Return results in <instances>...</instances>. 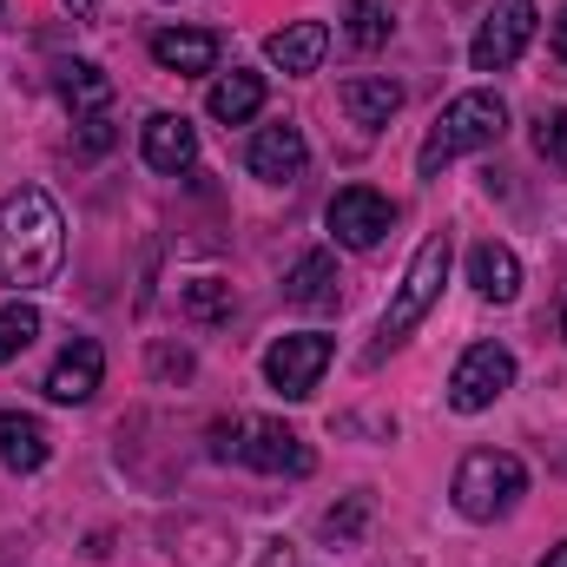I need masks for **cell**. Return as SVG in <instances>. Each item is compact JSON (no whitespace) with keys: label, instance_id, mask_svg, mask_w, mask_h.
<instances>
[{"label":"cell","instance_id":"obj_22","mask_svg":"<svg viewBox=\"0 0 567 567\" xmlns=\"http://www.w3.org/2000/svg\"><path fill=\"white\" fill-rule=\"evenodd\" d=\"M178 303H185V317H192V323H225L238 297H231V284H225V278H192Z\"/></svg>","mask_w":567,"mask_h":567},{"label":"cell","instance_id":"obj_8","mask_svg":"<svg viewBox=\"0 0 567 567\" xmlns=\"http://www.w3.org/2000/svg\"><path fill=\"white\" fill-rule=\"evenodd\" d=\"M323 225L337 231V245H350V251H377L383 231L396 225V205H390L383 192H370V185H343V192L330 198Z\"/></svg>","mask_w":567,"mask_h":567},{"label":"cell","instance_id":"obj_2","mask_svg":"<svg viewBox=\"0 0 567 567\" xmlns=\"http://www.w3.org/2000/svg\"><path fill=\"white\" fill-rule=\"evenodd\" d=\"M502 133H508V100H502V93H488V86H475V93H462V100H449V106L435 113L423 152H416V172L435 178L442 165H455L462 152L495 145Z\"/></svg>","mask_w":567,"mask_h":567},{"label":"cell","instance_id":"obj_17","mask_svg":"<svg viewBox=\"0 0 567 567\" xmlns=\"http://www.w3.org/2000/svg\"><path fill=\"white\" fill-rule=\"evenodd\" d=\"M343 113L363 126V133H377V126H390L396 120V106H403V86L396 80H383V73H357V80H343Z\"/></svg>","mask_w":567,"mask_h":567},{"label":"cell","instance_id":"obj_21","mask_svg":"<svg viewBox=\"0 0 567 567\" xmlns=\"http://www.w3.org/2000/svg\"><path fill=\"white\" fill-rule=\"evenodd\" d=\"M396 33V0H350V47L377 53Z\"/></svg>","mask_w":567,"mask_h":567},{"label":"cell","instance_id":"obj_18","mask_svg":"<svg viewBox=\"0 0 567 567\" xmlns=\"http://www.w3.org/2000/svg\"><path fill=\"white\" fill-rule=\"evenodd\" d=\"M468 284H475L488 303H515V297H522V258H515L508 245L482 238V245L468 251Z\"/></svg>","mask_w":567,"mask_h":567},{"label":"cell","instance_id":"obj_30","mask_svg":"<svg viewBox=\"0 0 567 567\" xmlns=\"http://www.w3.org/2000/svg\"><path fill=\"white\" fill-rule=\"evenodd\" d=\"M73 7H80V13H93V0H73Z\"/></svg>","mask_w":567,"mask_h":567},{"label":"cell","instance_id":"obj_4","mask_svg":"<svg viewBox=\"0 0 567 567\" xmlns=\"http://www.w3.org/2000/svg\"><path fill=\"white\" fill-rule=\"evenodd\" d=\"M522 495H528L522 455H508V449H475V455H462V468H455V508H462L468 522H502Z\"/></svg>","mask_w":567,"mask_h":567},{"label":"cell","instance_id":"obj_7","mask_svg":"<svg viewBox=\"0 0 567 567\" xmlns=\"http://www.w3.org/2000/svg\"><path fill=\"white\" fill-rule=\"evenodd\" d=\"M330 370V337L323 330H297V337H278L265 350V383L278 390L284 403H303Z\"/></svg>","mask_w":567,"mask_h":567},{"label":"cell","instance_id":"obj_5","mask_svg":"<svg viewBox=\"0 0 567 567\" xmlns=\"http://www.w3.org/2000/svg\"><path fill=\"white\" fill-rule=\"evenodd\" d=\"M508 390H515V357H508V343H475V350H462V363H455V377H449V410H455V416H482V410H495Z\"/></svg>","mask_w":567,"mask_h":567},{"label":"cell","instance_id":"obj_25","mask_svg":"<svg viewBox=\"0 0 567 567\" xmlns=\"http://www.w3.org/2000/svg\"><path fill=\"white\" fill-rule=\"evenodd\" d=\"M535 152H542L548 165H567V106L535 120Z\"/></svg>","mask_w":567,"mask_h":567},{"label":"cell","instance_id":"obj_26","mask_svg":"<svg viewBox=\"0 0 567 567\" xmlns=\"http://www.w3.org/2000/svg\"><path fill=\"white\" fill-rule=\"evenodd\" d=\"M238 449H245V423H238V416H231V423H212V455H218V462H231Z\"/></svg>","mask_w":567,"mask_h":567},{"label":"cell","instance_id":"obj_6","mask_svg":"<svg viewBox=\"0 0 567 567\" xmlns=\"http://www.w3.org/2000/svg\"><path fill=\"white\" fill-rule=\"evenodd\" d=\"M535 27H542L535 0H502V7H495L482 27H475V40H468V60H475V73H508V66L528 53Z\"/></svg>","mask_w":567,"mask_h":567},{"label":"cell","instance_id":"obj_14","mask_svg":"<svg viewBox=\"0 0 567 567\" xmlns=\"http://www.w3.org/2000/svg\"><path fill=\"white\" fill-rule=\"evenodd\" d=\"M47 455H53V435H47L40 416H27V410H7L0 416V468L33 475V468H47Z\"/></svg>","mask_w":567,"mask_h":567},{"label":"cell","instance_id":"obj_12","mask_svg":"<svg viewBox=\"0 0 567 567\" xmlns=\"http://www.w3.org/2000/svg\"><path fill=\"white\" fill-rule=\"evenodd\" d=\"M140 152L152 172H165V178H178V172H192V158H198V133H192V120L185 113H152L140 133Z\"/></svg>","mask_w":567,"mask_h":567},{"label":"cell","instance_id":"obj_13","mask_svg":"<svg viewBox=\"0 0 567 567\" xmlns=\"http://www.w3.org/2000/svg\"><path fill=\"white\" fill-rule=\"evenodd\" d=\"M323 53H330V27H323V20H290V27H278V33L265 40V60H271L278 73H317Z\"/></svg>","mask_w":567,"mask_h":567},{"label":"cell","instance_id":"obj_15","mask_svg":"<svg viewBox=\"0 0 567 567\" xmlns=\"http://www.w3.org/2000/svg\"><path fill=\"white\" fill-rule=\"evenodd\" d=\"M337 258L330 251H303L290 271H284V303L297 310H337Z\"/></svg>","mask_w":567,"mask_h":567},{"label":"cell","instance_id":"obj_29","mask_svg":"<svg viewBox=\"0 0 567 567\" xmlns=\"http://www.w3.org/2000/svg\"><path fill=\"white\" fill-rule=\"evenodd\" d=\"M542 567H567V542H561V548H548V561H542Z\"/></svg>","mask_w":567,"mask_h":567},{"label":"cell","instance_id":"obj_20","mask_svg":"<svg viewBox=\"0 0 567 567\" xmlns=\"http://www.w3.org/2000/svg\"><path fill=\"white\" fill-rule=\"evenodd\" d=\"M53 86H60V100L73 106V120H93V113L113 106V80H106L93 60H60V66H53Z\"/></svg>","mask_w":567,"mask_h":567},{"label":"cell","instance_id":"obj_23","mask_svg":"<svg viewBox=\"0 0 567 567\" xmlns=\"http://www.w3.org/2000/svg\"><path fill=\"white\" fill-rule=\"evenodd\" d=\"M33 337H40V310L33 303H0V363H13Z\"/></svg>","mask_w":567,"mask_h":567},{"label":"cell","instance_id":"obj_9","mask_svg":"<svg viewBox=\"0 0 567 567\" xmlns=\"http://www.w3.org/2000/svg\"><path fill=\"white\" fill-rule=\"evenodd\" d=\"M238 462H251V468H265V475H310V468H317L310 442H303L297 429H284V423H245Z\"/></svg>","mask_w":567,"mask_h":567},{"label":"cell","instance_id":"obj_1","mask_svg":"<svg viewBox=\"0 0 567 567\" xmlns=\"http://www.w3.org/2000/svg\"><path fill=\"white\" fill-rule=\"evenodd\" d=\"M66 265V218L40 185H20L0 198V284L40 290Z\"/></svg>","mask_w":567,"mask_h":567},{"label":"cell","instance_id":"obj_19","mask_svg":"<svg viewBox=\"0 0 567 567\" xmlns=\"http://www.w3.org/2000/svg\"><path fill=\"white\" fill-rule=\"evenodd\" d=\"M258 106H265V73H245V66H231V73L212 80V93H205V113H212L218 126H245V120H258Z\"/></svg>","mask_w":567,"mask_h":567},{"label":"cell","instance_id":"obj_10","mask_svg":"<svg viewBox=\"0 0 567 567\" xmlns=\"http://www.w3.org/2000/svg\"><path fill=\"white\" fill-rule=\"evenodd\" d=\"M100 377H106V350L93 343V337H73L60 357H53V370H47V396L53 403H93V390H100Z\"/></svg>","mask_w":567,"mask_h":567},{"label":"cell","instance_id":"obj_28","mask_svg":"<svg viewBox=\"0 0 567 567\" xmlns=\"http://www.w3.org/2000/svg\"><path fill=\"white\" fill-rule=\"evenodd\" d=\"M548 60H555V66L567 73V7L555 13V40H548Z\"/></svg>","mask_w":567,"mask_h":567},{"label":"cell","instance_id":"obj_3","mask_svg":"<svg viewBox=\"0 0 567 567\" xmlns=\"http://www.w3.org/2000/svg\"><path fill=\"white\" fill-rule=\"evenodd\" d=\"M442 278H449V231H435L423 238V251L410 258V271H403V290L390 297V310H383V323H377V350H370V363L383 357V350H396L416 323H423L429 310H435V297H442Z\"/></svg>","mask_w":567,"mask_h":567},{"label":"cell","instance_id":"obj_31","mask_svg":"<svg viewBox=\"0 0 567 567\" xmlns=\"http://www.w3.org/2000/svg\"><path fill=\"white\" fill-rule=\"evenodd\" d=\"M561 337H567V303H561Z\"/></svg>","mask_w":567,"mask_h":567},{"label":"cell","instance_id":"obj_16","mask_svg":"<svg viewBox=\"0 0 567 567\" xmlns=\"http://www.w3.org/2000/svg\"><path fill=\"white\" fill-rule=\"evenodd\" d=\"M152 60L165 73H212L218 66V33H205V27H165V33H152Z\"/></svg>","mask_w":567,"mask_h":567},{"label":"cell","instance_id":"obj_11","mask_svg":"<svg viewBox=\"0 0 567 567\" xmlns=\"http://www.w3.org/2000/svg\"><path fill=\"white\" fill-rule=\"evenodd\" d=\"M245 165H251L265 185H290V178H303L310 145H303V133H297L290 120H278V126H258V140H251V152H245Z\"/></svg>","mask_w":567,"mask_h":567},{"label":"cell","instance_id":"obj_24","mask_svg":"<svg viewBox=\"0 0 567 567\" xmlns=\"http://www.w3.org/2000/svg\"><path fill=\"white\" fill-rule=\"evenodd\" d=\"M363 522H370V495H350L343 508H330V515H323V535H330V542H357V535H363Z\"/></svg>","mask_w":567,"mask_h":567},{"label":"cell","instance_id":"obj_27","mask_svg":"<svg viewBox=\"0 0 567 567\" xmlns=\"http://www.w3.org/2000/svg\"><path fill=\"white\" fill-rule=\"evenodd\" d=\"M80 126H86V133H80V152H106V145H113V120H106V113H93V120H80Z\"/></svg>","mask_w":567,"mask_h":567}]
</instances>
